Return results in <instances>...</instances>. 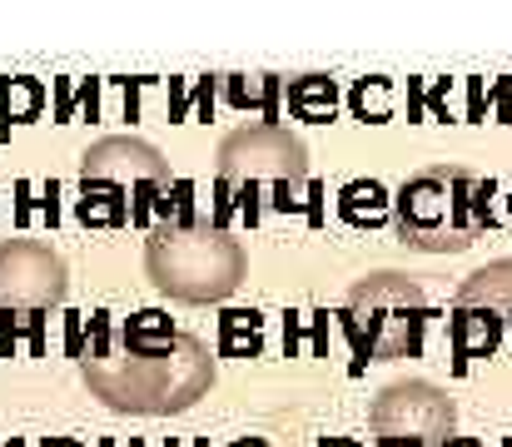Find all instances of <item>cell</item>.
Instances as JSON below:
<instances>
[{
    "instance_id": "14",
    "label": "cell",
    "mask_w": 512,
    "mask_h": 447,
    "mask_svg": "<svg viewBox=\"0 0 512 447\" xmlns=\"http://www.w3.org/2000/svg\"><path fill=\"white\" fill-rule=\"evenodd\" d=\"M264 348V318L254 308H229L219 318V353L224 358H254Z\"/></svg>"
},
{
    "instance_id": "30",
    "label": "cell",
    "mask_w": 512,
    "mask_h": 447,
    "mask_svg": "<svg viewBox=\"0 0 512 447\" xmlns=\"http://www.w3.org/2000/svg\"><path fill=\"white\" fill-rule=\"evenodd\" d=\"M329 447H358V443H329Z\"/></svg>"
},
{
    "instance_id": "13",
    "label": "cell",
    "mask_w": 512,
    "mask_h": 447,
    "mask_svg": "<svg viewBox=\"0 0 512 447\" xmlns=\"http://www.w3.org/2000/svg\"><path fill=\"white\" fill-rule=\"evenodd\" d=\"M334 110H339V85L329 75H304V80L289 85V115L294 120L324 125V120H334Z\"/></svg>"
},
{
    "instance_id": "29",
    "label": "cell",
    "mask_w": 512,
    "mask_h": 447,
    "mask_svg": "<svg viewBox=\"0 0 512 447\" xmlns=\"http://www.w3.org/2000/svg\"><path fill=\"white\" fill-rule=\"evenodd\" d=\"M234 447H264V443H234Z\"/></svg>"
},
{
    "instance_id": "28",
    "label": "cell",
    "mask_w": 512,
    "mask_h": 447,
    "mask_svg": "<svg viewBox=\"0 0 512 447\" xmlns=\"http://www.w3.org/2000/svg\"><path fill=\"white\" fill-rule=\"evenodd\" d=\"M378 447H413V443H378Z\"/></svg>"
},
{
    "instance_id": "10",
    "label": "cell",
    "mask_w": 512,
    "mask_h": 447,
    "mask_svg": "<svg viewBox=\"0 0 512 447\" xmlns=\"http://www.w3.org/2000/svg\"><path fill=\"white\" fill-rule=\"evenodd\" d=\"M224 100L234 110H259L264 125H279V100H284V80L279 75H224Z\"/></svg>"
},
{
    "instance_id": "24",
    "label": "cell",
    "mask_w": 512,
    "mask_h": 447,
    "mask_svg": "<svg viewBox=\"0 0 512 447\" xmlns=\"http://www.w3.org/2000/svg\"><path fill=\"white\" fill-rule=\"evenodd\" d=\"M194 110H199V120L209 125V115H214V75L199 80V90H194Z\"/></svg>"
},
{
    "instance_id": "19",
    "label": "cell",
    "mask_w": 512,
    "mask_h": 447,
    "mask_svg": "<svg viewBox=\"0 0 512 447\" xmlns=\"http://www.w3.org/2000/svg\"><path fill=\"white\" fill-rule=\"evenodd\" d=\"M493 194H498V184H493V179H478V189H473V214H478V229H493V224H498V214H493Z\"/></svg>"
},
{
    "instance_id": "2",
    "label": "cell",
    "mask_w": 512,
    "mask_h": 447,
    "mask_svg": "<svg viewBox=\"0 0 512 447\" xmlns=\"http://www.w3.org/2000/svg\"><path fill=\"white\" fill-rule=\"evenodd\" d=\"M145 269H150L155 289L179 303H219L244 279V249H239V239H229V229H219L209 219L184 224V229L155 224Z\"/></svg>"
},
{
    "instance_id": "23",
    "label": "cell",
    "mask_w": 512,
    "mask_h": 447,
    "mask_svg": "<svg viewBox=\"0 0 512 447\" xmlns=\"http://www.w3.org/2000/svg\"><path fill=\"white\" fill-rule=\"evenodd\" d=\"M448 95H453V80H433V90L423 95L428 110H433V120H448Z\"/></svg>"
},
{
    "instance_id": "11",
    "label": "cell",
    "mask_w": 512,
    "mask_h": 447,
    "mask_svg": "<svg viewBox=\"0 0 512 447\" xmlns=\"http://www.w3.org/2000/svg\"><path fill=\"white\" fill-rule=\"evenodd\" d=\"M453 308H498V313H512V259H498V264L478 269L473 279H463V289L453 294Z\"/></svg>"
},
{
    "instance_id": "4",
    "label": "cell",
    "mask_w": 512,
    "mask_h": 447,
    "mask_svg": "<svg viewBox=\"0 0 512 447\" xmlns=\"http://www.w3.org/2000/svg\"><path fill=\"white\" fill-rule=\"evenodd\" d=\"M423 328H428V298L403 274H368L343 303V333L358 353V368L368 358H418Z\"/></svg>"
},
{
    "instance_id": "15",
    "label": "cell",
    "mask_w": 512,
    "mask_h": 447,
    "mask_svg": "<svg viewBox=\"0 0 512 447\" xmlns=\"http://www.w3.org/2000/svg\"><path fill=\"white\" fill-rule=\"evenodd\" d=\"M393 80H383V75H368V80H353V90H348V110H353V120H363V125H383V120H393Z\"/></svg>"
},
{
    "instance_id": "1",
    "label": "cell",
    "mask_w": 512,
    "mask_h": 447,
    "mask_svg": "<svg viewBox=\"0 0 512 447\" xmlns=\"http://www.w3.org/2000/svg\"><path fill=\"white\" fill-rule=\"evenodd\" d=\"M80 373L105 408L160 418V413H184L209 393L214 358L194 333H179L160 308L135 313L120 333L110 313H95Z\"/></svg>"
},
{
    "instance_id": "20",
    "label": "cell",
    "mask_w": 512,
    "mask_h": 447,
    "mask_svg": "<svg viewBox=\"0 0 512 447\" xmlns=\"http://www.w3.org/2000/svg\"><path fill=\"white\" fill-rule=\"evenodd\" d=\"M229 214H234V184L219 174V184H214V219H209V224H219V229H224V224H229Z\"/></svg>"
},
{
    "instance_id": "9",
    "label": "cell",
    "mask_w": 512,
    "mask_h": 447,
    "mask_svg": "<svg viewBox=\"0 0 512 447\" xmlns=\"http://www.w3.org/2000/svg\"><path fill=\"white\" fill-rule=\"evenodd\" d=\"M503 313L498 308H453V328H448V338H453V368L463 373L473 358H493L498 353V343H503Z\"/></svg>"
},
{
    "instance_id": "22",
    "label": "cell",
    "mask_w": 512,
    "mask_h": 447,
    "mask_svg": "<svg viewBox=\"0 0 512 447\" xmlns=\"http://www.w3.org/2000/svg\"><path fill=\"white\" fill-rule=\"evenodd\" d=\"M488 95H493V115H498V125H512V80H498Z\"/></svg>"
},
{
    "instance_id": "31",
    "label": "cell",
    "mask_w": 512,
    "mask_h": 447,
    "mask_svg": "<svg viewBox=\"0 0 512 447\" xmlns=\"http://www.w3.org/2000/svg\"><path fill=\"white\" fill-rule=\"evenodd\" d=\"M508 214H512V199H508Z\"/></svg>"
},
{
    "instance_id": "27",
    "label": "cell",
    "mask_w": 512,
    "mask_h": 447,
    "mask_svg": "<svg viewBox=\"0 0 512 447\" xmlns=\"http://www.w3.org/2000/svg\"><path fill=\"white\" fill-rule=\"evenodd\" d=\"M443 447H483V443H473V438H448Z\"/></svg>"
},
{
    "instance_id": "16",
    "label": "cell",
    "mask_w": 512,
    "mask_h": 447,
    "mask_svg": "<svg viewBox=\"0 0 512 447\" xmlns=\"http://www.w3.org/2000/svg\"><path fill=\"white\" fill-rule=\"evenodd\" d=\"M80 219H85V224H125V199H120V184H100V179H85Z\"/></svg>"
},
{
    "instance_id": "3",
    "label": "cell",
    "mask_w": 512,
    "mask_h": 447,
    "mask_svg": "<svg viewBox=\"0 0 512 447\" xmlns=\"http://www.w3.org/2000/svg\"><path fill=\"white\" fill-rule=\"evenodd\" d=\"M473 189H478V179L458 164L413 174L393 199V224H398L403 244H413L423 254H463L483 234L478 214H473Z\"/></svg>"
},
{
    "instance_id": "8",
    "label": "cell",
    "mask_w": 512,
    "mask_h": 447,
    "mask_svg": "<svg viewBox=\"0 0 512 447\" xmlns=\"http://www.w3.org/2000/svg\"><path fill=\"white\" fill-rule=\"evenodd\" d=\"M80 179H100V184H170V169L160 159V149L130 135H110L100 145L80 154Z\"/></svg>"
},
{
    "instance_id": "7",
    "label": "cell",
    "mask_w": 512,
    "mask_h": 447,
    "mask_svg": "<svg viewBox=\"0 0 512 447\" xmlns=\"http://www.w3.org/2000/svg\"><path fill=\"white\" fill-rule=\"evenodd\" d=\"M219 174L229 184H244V179H299L309 174V154L294 135H284L279 125H259V130H239L229 135L224 149H219Z\"/></svg>"
},
{
    "instance_id": "26",
    "label": "cell",
    "mask_w": 512,
    "mask_h": 447,
    "mask_svg": "<svg viewBox=\"0 0 512 447\" xmlns=\"http://www.w3.org/2000/svg\"><path fill=\"white\" fill-rule=\"evenodd\" d=\"M184 110H189V90L174 80L170 85V120H184Z\"/></svg>"
},
{
    "instance_id": "12",
    "label": "cell",
    "mask_w": 512,
    "mask_h": 447,
    "mask_svg": "<svg viewBox=\"0 0 512 447\" xmlns=\"http://www.w3.org/2000/svg\"><path fill=\"white\" fill-rule=\"evenodd\" d=\"M339 214L353 229H373V224H388L393 219V199L378 179H353L339 189Z\"/></svg>"
},
{
    "instance_id": "25",
    "label": "cell",
    "mask_w": 512,
    "mask_h": 447,
    "mask_svg": "<svg viewBox=\"0 0 512 447\" xmlns=\"http://www.w3.org/2000/svg\"><path fill=\"white\" fill-rule=\"evenodd\" d=\"M428 90H423V80H408V120H423V110H428V100H423Z\"/></svg>"
},
{
    "instance_id": "5",
    "label": "cell",
    "mask_w": 512,
    "mask_h": 447,
    "mask_svg": "<svg viewBox=\"0 0 512 447\" xmlns=\"http://www.w3.org/2000/svg\"><path fill=\"white\" fill-rule=\"evenodd\" d=\"M453 398L423 378L388 383L368 413V428L378 443H413V447H443L453 438Z\"/></svg>"
},
{
    "instance_id": "18",
    "label": "cell",
    "mask_w": 512,
    "mask_h": 447,
    "mask_svg": "<svg viewBox=\"0 0 512 447\" xmlns=\"http://www.w3.org/2000/svg\"><path fill=\"white\" fill-rule=\"evenodd\" d=\"M155 214H160V224H174V229L199 224V214H194V184H189V179H170V184H160Z\"/></svg>"
},
{
    "instance_id": "17",
    "label": "cell",
    "mask_w": 512,
    "mask_h": 447,
    "mask_svg": "<svg viewBox=\"0 0 512 447\" xmlns=\"http://www.w3.org/2000/svg\"><path fill=\"white\" fill-rule=\"evenodd\" d=\"M45 90L35 80H0V120L5 125H20V120H35Z\"/></svg>"
},
{
    "instance_id": "6",
    "label": "cell",
    "mask_w": 512,
    "mask_h": 447,
    "mask_svg": "<svg viewBox=\"0 0 512 447\" xmlns=\"http://www.w3.org/2000/svg\"><path fill=\"white\" fill-rule=\"evenodd\" d=\"M70 289L65 259L40 239L0 244V313H45Z\"/></svg>"
},
{
    "instance_id": "21",
    "label": "cell",
    "mask_w": 512,
    "mask_h": 447,
    "mask_svg": "<svg viewBox=\"0 0 512 447\" xmlns=\"http://www.w3.org/2000/svg\"><path fill=\"white\" fill-rule=\"evenodd\" d=\"M488 100H493L488 85H483V80H468V120H473V125L488 120Z\"/></svg>"
}]
</instances>
